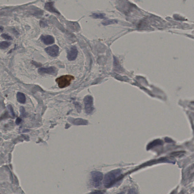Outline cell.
<instances>
[{
  "instance_id": "cell-1",
  "label": "cell",
  "mask_w": 194,
  "mask_h": 194,
  "mask_svg": "<svg viewBox=\"0 0 194 194\" xmlns=\"http://www.w3.org/2000/svg\"><path fill=\"white\" fill-rule=\"evenodd\" d=\"M122 175L121 170L115 169L109 172L105 175L104 179V184L106 188H110L121 179Z\"/></svg>"
},
{
  "instance_id": "cell-2",
  "label": "cell",
  "mask_w": 194,
  "mask_h": 194,
  "mask_svg": "<svg viewBox=\"0 0 194 194\" xmlns=\"http://www.w3.org/2000/svg\"><path fill=\"white\" fill-rule=\"evenodd\" d=\"M74 77L71 75H64L60 76L56 79L55 81L60 88L66 87L71 84V81Z\"/></svg>"
},
{
  "instance_id": "cell-3",
  "label": "cell",
  "mask_w": 194,
  "mask_h": 194,
  "mask_svg": "<svg viewBox=\"0 0 194 194\" xmlns=\"http://www.w3.org/2000/svg\"><path fill=\"white\" fill-rule=\"evenodd\" d=\"M91 177L93 186L95 187L100 186L103 179L102 173L98 171H92L91 173Z\"/></svg>"
},
{
  "instance_id": "cell-4",
  "label": "cell",
  "mask_w": 194,
  "mask_h": 194,
  "mask_svg": "<svg viewBox=\"0 0 194 194\" xmlns=\"http://www.w3.org/2000/svg\"><path fill=\"white\" fill-rule=\"evenodd\" d=\"M45 50L48 55L53 57H55L58 54L59 48L58 46L54 45L47 47L45 49Z\"/></svg>"
},
{
  "instance_id": "cell-5",
  "label": "cell",
  "mask_w": 194,
  "mask_h": 194,
  "mask_svg": "<svg viewBox=\"0 0 194 194\" xmlns=\"http://www.w3.org/2000/svg\"><path fill=\"white\" fill-rule=\"evenodd\" d=\"M78 55V51L76 46H73L71 47L70 50L69 51L67 54V58L69 61L74 60Z\"/></svg>"
},
{
  "instance_id": "cell-6",
  "label": "cell",
  "mask_w": 194,
  "mask_h": 194,
  "mask_svg": "<svg viewBox=\"0 0 194 194\" xmlns=\"http://www.w3.org/2000/svg\"><path fill=\"white\" fill-rule=\"evenodd\" d=\"M38 72L41 74H49L55 75L57 73V69L54 67L48 68H41L39 69Z\"/></svg>"
},
{
  "instance_id": "cell-7",
  "label": "cell",
  "mask_w": 194,
  "mask_h": 194,
  "mask_svg": "<svg viewBox=\"0 0 194 194\" xmlns=\"http://www.w3.org/2000/svg\"><path fill=\"white\" fill-rule=\"evenodd\" d=\"M40 39L41 41L46 45H51L55 42L54 38L51 35H42Z\"/></svg>"
},
{
  "instance_id": "cell-8",
  "label": "cell",
  "mask_w": 194,
  "mask_h": 194,
  "mask_svg": "<svg viewBox=\"0 0 194 194\" xmlns=\"http://www.w3.org/2000/svg\"><path fill=\"white\" fill-rule=\"evenodd\" d=\"M54 2H49L46 3L45 5V9L48 11L60 14V13L54 7Z\"/></svg>"
},
{
  "instance_id": "cell-9",
  "label": "cell",
  "mask_w": 194,
  "mask_h": 194,
  "mask_svg": "<svg viewBox=\"0 0 194 194\" xmlns=\"http://www.w3.org/2000/svg\"><path fill=\"white\" fill-rule=\"evenodd\" d=\"M17 98L18 101L20 103H24L26 102V96L22 92H18L17 94Z\"/></svg>"
},
{
  "instance_id": "cell-10",
  "label": "cell",
  "mask_w": 194,
  "mask_h": 194,
  "mask_svg": "<svg viewBox=\"0 0 194 194\" xmlns=\"http://www.w3.org/2000/svg\"><path fill=\"white\" fill-rule=\"evenodd\" d=\"M11 45V42L4 41L1 42L0 45V47L1 49H6L8 48Z\"/></svg>"
},
{
  "instance_id": "cell-11",
  "label": "cell",
  "mask_w": 194,
  "mask_h": 194,
  "mask_svg": "<svg viewBox=\"0 0 194 194\" xmlns=\"http://www.w3.org/2000/svg\"><path fill=\"white\" fill-rule=\"evenodd\" d=\"M117 22V21H116L115 20H109L108 21H106L104 22H103L102 24L103 25H110V24H115Z\"/></svg>"
},
{
  "instance_id": "cell-12",
  "label": "cell",
  "mask_w": 194,
  "mask_h": 194,
  "mask_svg": "<svg viewBox=\"0 0 194 194\" xmlns=\"http://www.w3.org/2000/svg\"><path fill=\"white\" fill-rule=\"evenodd\" d=\"M104 14L102 13H94L93 15V16L94 18L100 19H103L104 18Z\"/></svg>"
},
{
  "instance_id": "cell-13",
  "label": "cell",
  "mask_w": 194,
  "mask_h": 194,
  "mask_svg": "<svg viewBox=\"0 0 194 194\" xmlns=\"http://www.w3.org/2000/svg\"><path fill=\"white\" fill-rule=\"evenodd\" d=\"M1 36H2V38H4L5 39H7V40H12V38L10 36H9L8 35L5 34V33L2 34Z\"/></svg>"
},
{
  "instance_id": "cell-14",
  "label": "cell",
  "mask_w": 194,
  "mask_h": 194,
  "mask_svg": "<svg viewBox=\"0 0 194 194\" xmlns=\"http://www.w3.org/2000/svg\"><path fill=\"white\" fill-rule=\"evenodd\" d=\"M128 194H138V192L134 189H131L129 192Z\"/></svg>"
},
{
  "instance_id": "cell-15",
  "label": "cell",
  "mask_w": 194,
  "mask_h": 194,
  "mask_svg": "<svg viewBox=\"0 0 194 194\" xmlns=\"http://www.w3.org/2000/svg\"><path fill=\"white\" fill-rule=\"evenodd\" d=\"M20 112H21V115L22 116H26V113H25V109L23 107H21L20 108Z\"/></svg>"
},
{
  "instance_id": "cell-16",
  "label": "cell",
  "mask_w": 194,
  "mask_h": 194,
  "mask_svg": "<svg viewBox=\"0 0 194 194\" xmlns=\"http://www.w3.org/2000/svg\"><path fill=\"white\" fill-rule=\"evenodd\" d=\"M21 119H20L19 118H18V119L16 120V124H19L21 122Z\"/></svg>"
},
{
  "instance_id": "cell-17",
  "label": "cell",
  "mask_w": 194,
  "mask_h": 194,
  "mask_svg": "<svg viewBox=\"0 0 194 194\" xmlns=\"http://www.w3.org/2000/svg\"><path fill=\"white\" fill-rule=\"evenodd\" d=\"M95 194H105L104 193H103L101 192H99Z\"/></svg>"
},
{
  "instance_id": "cell-18",
  "label": "cell",
  "mask_w": 194,
  "mask_h": 194,
  "mask_svg": "<svg viewBox=\"0 0 194 194\" xmlns=\"http://www.w3.org/2000/svg\"><path fill=\"white\" fill-rule=\"evenodd\" d=\"M125 194V193H124L121 192V193H118V194Z\"/></svg>"
}]
</instances>
